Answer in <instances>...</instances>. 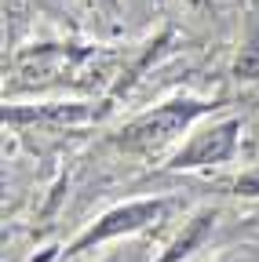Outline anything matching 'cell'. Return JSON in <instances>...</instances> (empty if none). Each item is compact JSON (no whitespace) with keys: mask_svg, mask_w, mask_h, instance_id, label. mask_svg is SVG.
I'll return each mask as SVG.
<instances>
[{"mask_svg":"<svg viewBox=\"0 0 259 262\" xmlns=\"http://www.w3.org/2000/svg\"><path fill=\"white\" fill-rule=\"evenodd\" d=\"M190 4H197V8H201V4H205V0H190Z\"/></svg>","mask_w":259,"mask_h":262,"instance_id":"10","label":"cell"},{"mask_svg":"<svg viewBox=\"0 0 259 262\" xmlns=\"http://www.w3.org/2000/svg\"><path fill=\"white\" fill-rule=\"evenodd\" d=\"M237 131H241V124H237L234 117L201 127L197 135H190V142L172 157L168 168L190 171V168H212V164H226V160L237 153Z\"/></svg>","mask_w":259,"mask_h":262,"instance_id":"4","label":"cell"},{"mask_svg":"<svg viewBox=\"0 0 259 262\" xmlns=\"http://www.w3.org/2000/svg\"><path fill=\"white\" fill-rule=\"evenodd\" d=\"M237 80H259V0H248L245 22H241V48L234 58Z\"/></svg>","mask_w":259,"mask_h":262,"instance_id":"6","label":"cell"},{"mask_svg":"<svg viewBox=\"0 0 259 262\" xmlns=\"http://www.w3.org/2000/svg\"><path fill=\"white\" fill-rule=\"evenodd\" d=\"M212 229H215V211L208 208V211H197L186 226H183V233L168 244V251L161 255L157 262H183V258H190L193 251H197L208 237H212Z\"/></svg>","mask_w":259,"mask_h":262,"instance_id":"7","label":"cell"},{"mask_svg":"<svg viewBox=\"0 0 259 262\" xmlns=\"http://www.w3.org/2000/svg\"><path fill=\"white\" fill-rule=\"evenodd\" d=\"M95 4H103V8H110V11H117V8H121L117 0H95Z\"/></svg>","mask_w":259,"mask_h":262,"instance_id":"9","label":"cell"},{"mask_svg":"<svg viewBox=\"0 0 259 262\" xmlns=\"http://www.w3.org/2000/svg\"><path fill=\"white\" fill-rule=\"evenodd\" d=\"M208 110H215V102H201V98H175V102H165L143 117H135L132 124H124L113 142L124 153H161L165 146H172L183 131L205 117Z\"/></svg>","mask_w":259,"mask_h":262,"instance_id":"1","label":"cell"},{"mask_svg":"<svg viewBox=\"0 0 259 262\" xmlns=\"http://www.w3.org/2000/svg\"><path fill=\"white\" fill-rule=\"evenodd\" d=\"M234 193H237V196H259V168L245 171V175L234 182Z\"/></svg>","mask_w":259,"mask_h":262,"instance_id":"8","label":"cell"},{"mask_svg":"<svg viewBox=\"0 0 259 262\" xmlns=\"http://www.w3.org/2000/svg\"><path fill=\"white\" fill-rule=\"evenodd\" d=\"M18 73L37 84H88V77L103 73V55L91 48H37L18 55Z\"/></svg>","mask_w":259,"mask_h":262,"instance_id":"2","label":"cell"},{"mask_svg":"<svg viewBox=\"0 0 259 262\" xmlns=\"http://www.w3.org/2000/svg\"><path fill=\"white\" fill-rule=\"evenodd\" d=\"M168 208H172V201H161V196H153V201H128L121 208H110L106 215H99L66 248V255H81V251H88L95 244H106V241L124 237V233H139V229H146V226H153V222L165 219Z\"/></svg>","mask_w":259,"mask_h":262,"instance_id":"3","label":"cell"},{"mask_svg":"<svg viewBox=\"0 0 259 262\" xmlns=\"http://www.w3.org/2000/svg\"><path fill=\"white\" fill-rule=\"evenodd\" d=\"M91 117H99V110L88 102H48V106H4V124H84Z\"/></svg>","mask_w":259,"mask_h":262,"instance_id":"5","label":"cell"}]
</instances>
